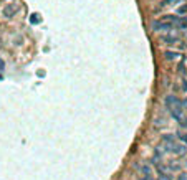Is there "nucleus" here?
Instances as JSON below:
<instances>
[{"instance_id":"obj_6","label":"nucleus","mask_w":187,"mask_h":180,"mask_svg":"<svg viewBox=\"0 0 187 180\" xmlns=\"http://www.w3.org/2000/svg\"><path fill=\"white\" fill-rule=\"evenodd\" d=\"M139 170H141V173H142V177H152V175H151V167L147 165V164L139 165Z\"/></svg>"},{"instance_id":"obj_3","label":"nucleus","mask_w":187,"mask_h":180,"mask_svg":"<svg viewBox=\"0 0 187 180\" xmlns=\"http://www.w3.org/2000/svg\"><path fill=\"white\" fill-rule=\"evenodd\" d=\"M172 28H174V25L169 23V22H162V20L152 22V30H156V32H171Z\"/></svg>"},{"instance_id":"obj_2","label":"nucleus","mask_w":187,"mask_h":180,"mask_svg":"<svg viewBox=\"0 0 187 180\" xmlns=\"http://www.w3.org/2000/svg\"><path fill=\"white\" fill-rule=\"evenodd\" d=\"M162 142H164V147H166L167 152L171 154H175V155H184L186 154V146H182V144H177L175 140H174L172 136H162Z\"/></svg>"},{"instance_id":"obj_11","label":"nucleus","mask_w":187,"mask_h":180,"mask_svg":"<svg viewBox=\"0 0 187 180\" xmlns=\"http://www.w3.org/2000/svg\"><path fill=\"white\" fill-rule=\"evenodd\" d=\"M32 22L37 23V22H38V15H32Z\"/></svg>"},{"instance_id":"obj_1","label":"nucleus","mask_w":187,"mask_h":180,"mask_svg":"<svg viewBox=\"0 0 187 180\" xmlns=\"http://www.w3.org/2000/svg\"><path fill=\"white\" fill-rule=\"evenodd\" d=\"M166 106H167V109L171 111L174 119L179 121V122H184V104H182V101H180L179 98H175V96H167Z\"/></svg>"},{"instance_id":"obj_5","label":"nucleus","mask_w":187,"mask_h":180,"mask_svg":"<svg viewBox=\"0 0 187 180\" xmlns=\"http://www.w3.org/2000/svg\"><path fill=\"white\" fill-rule=\"evenodd\" d=\"M18 10V7L15 5V3H8V5H5L3 7V10H2V13H3V17L5 18H10V17H14L15 12Z\"/></svg>"},{"instance_id":"obj_10","label":"nucleus","mask_w":187,"mask_h":180,"mask_svg":"<svg viewBox=\"0 0 187 180\" xmlns=\"http://www.w3.org/2000/svg\"><path fill=\"white\" fill-rule=\"evenodd\" d=\"M177 180H187V172H180L179 177H177Z\"/></svg>"},{"instance_id":"obj_4","label":"nucleus","mask_w":187,"mask_h":180,"mask_svg":"<svg viewBox=\"0 0 187 180\" xmlns=\"http://www.w3.org/2000/svg\"><path fill=\"white\" fill-rule=\"evenodd\" d=\"M159 40L162 41V43H166V45H175V43H179V36L177 35H161L159 36Z\"/></svg>"},{"instance_id":"obj_9","label":"nucleus","mask_w":187,"mask_h":180,"mask_svg":"<svg viewBox=\"0 0 187 180\" xmlns=\"http://www.w3.org/2000/svg\"><path fill=\"white\" fill-rule=\"evenodd\" d=\"M177 13L179 15H184V13H187V3L186 5H182L180 8H177Z\"/></svg>"},{"instance_id":"obj_13","label":"nucleus","mask_w":187,"mask_h":180,"mask_svg":"<svg viewBox=\"0 0 187 180\" xmlns=\"http://www.w3.org/2000/svg\"><path fill=\"white\" fill-rule=\"evenodd\" d=\"M180 139H182V140H186V142H187V134H186V136H180Z\"/></svg>"},{"instance_id":"obj_8","label":"nucleus","mask_w":187,"mask_h":180,"mask_svg":"<svg viewBox=\"0 0 187 180\" xmlns=\"http://www.w3.org/2000/svg\"><path fill=\"white\" fill-rule=\"evenodd\" d=\"M180 55L179 53H175V51H166V58L167 60H177Z\"/></svg>"},{"instance_id":"obj_12","label":"nucleus","mask_w":187,"mask_h":180,"mask_svg":"<svg viewBox=\"0 0 187 180\" xmlns=\"http://www.w3.org/2000/svg\"><path fill=\"white\" fill-rule=\"evenodd\" d=\"M3 68H5V65H3V61H2V58H0V71H2Z\"/></svg>"},{"instance_id":"obj_7","label":"nucleus","mask_w":187,"mask_h":180,"mask_svg":"<svg viewBox=\"0 0 187 180\" xmlns=\"http://www.w3.org/2000/svg\"><path fill=\"white\" fill-rule=\"evenodd\" d=\"M180 2H184V0H161L159 7H167V5H177V3H180Z\"/></svg>"},{"instance_id":"obj_14","label":"nucleus","mask_w":187,"mask_h":180,"mask_svg":"<svg viewBox=\"0 0 187 180\" xmlns=\"http://www.w3.org/2000/svg\"><path fill=\"white\" fill-rule=\"evenodd\" d=\"M0 48H2V38H0Z\"/></svg>"}]
</instances>
